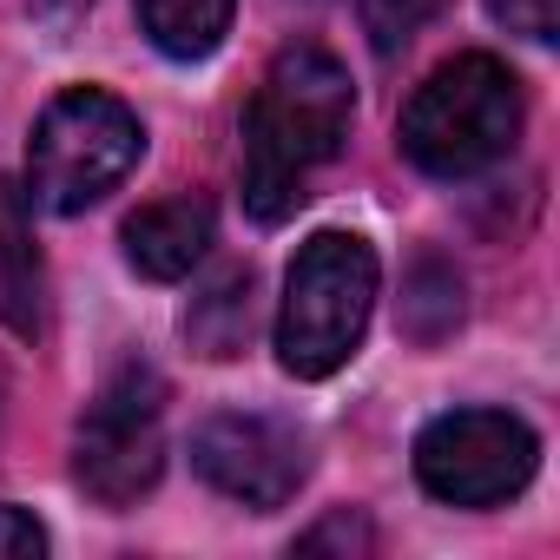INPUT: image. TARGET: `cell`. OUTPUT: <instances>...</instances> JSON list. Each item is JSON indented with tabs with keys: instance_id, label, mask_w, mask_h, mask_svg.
Listing matches in <instances>:
<instances>
[{
	"instance_id": "obj_5",
	"label": "cell",
	"mask_w": 560,
	"mask_h": 560,
	"mask_svg": "<svg viewBox=\"0 0 560 560\" xmlns=\"http://www.w3.org/2000/svg\"><path fill=\"white\" fill-rule=\"evenodd\" d=\"M165 475V383L145 363H126L100 383L73 429V481L100 508H132Z\"/></svg>"
},
{
	"instance_id": "obj_10",
	"label": "cell",
	"mask_w": 560,
	"mask_h": 560,
	"mask_svg": "<svg viewBox=\"0 0 560 560\" xmlns=\"http://www.w3.org/2000/svg\"><path fill=\"white\" fill-rule=\"evenodd\" d=\"M250 270L244 264H231V270H218L211 284L191 298V311H185V337H191V350H205V357H237L244 343H250Z\"/></svg>"
},
{
	"instance_id": "obj_8",
	"label": "cell",
	"mask_w": 560,
	"mask_h": 560,
	"mask_svg": "<svg viewBox=\"0 0 560 560\" xmlns=\"http://www.w3.org/2000/svg\"><path fill=\"white\" fill-rule=\"evenodd\" d=\"M126 264L152 284H172L191 264H205L211 237H218V211L205 191H172V198H152L126 218Z\"/></svg>"
},
{
	"instance_id": "obj_13",
	"label": "cell",
	"mask_w": 560,
	"mask_h": 560,
	"mask_svg": "<svg viewBox=\"0 0 560 560\" xmlns=\"http://www.w3.org/2000/svg\"><path fill=\"white\" fill-rule=\"evenodd\" d=\"M448 0H363V27H370V47L376 54H402Z\"/></svg>"
},
{
	"instance_id": "obj_12",
	"label": "cell",
	"mask_w": 560,
	"mask_h": 560,
	"mask_svg": "<svg viewBox=\"0 0 560 560\" xmlns=\"http://www.w3.org/2000/svg\"><path fill=\"white\" fill-rule=\"evenodd\" d=\"M462 324V277L442 257H422L409 270V298H402V330L416 343H442Z\"/></svg>"
},
{
	"instance_id": "obj_7",
	"label": "cell",
	"mask_w": 560,
	"mask_h": 560,
	"mask_svg": "<svg viewBox=\"0 0 560 560\" xmlns=\"http://www.w3.org/2000/svg\"><path fill=\"white\" fill-rule=\"evenodd\" d=\"M191 468L237 508H284L304 475H311V448L291 422H277V416H211L191 429Z\"/></svg>"
},
{
	"instance_id": "obj_11",
	"label": "cell",
	"mask_w": 560,
	"mask_h": 560,
	"mask_svg": "<svg viewBox=\"0 0 560 560\" xmlns=\"http://www.w3.org/2000/svg\"><path fill=\"white\" fill-rule=\"evenodd\" d=\"M0 324H14L21 337L40 330V257L8 185H0Z\"/></svg>"
},
{
	"instance_id": "obj_14",
	"label": "cell",
	"mask_w": 560,
	"mask_h": 560,
	"mask_svg": "<svg viewBox=\"0 0 560 560\" xmlns=\"http://www.w3.org/2000/svg\"><path fill=\"white\" fill-rule=\"evenodd\" d=\"M488 14L521 40H553L560 34V0H488Z\"/></svg>"
},
{
	"instance_id": "obj_16",
	"label": "cell",
	"mask_w": 560,
	"mask_h": 560,
	"mask_svg": "<svg viewBox=\"0 0 560 560\" xmlns=\"http://www.w3.org/2000/svg\"><path fill=\"white\" fill-rule=\"evenodd\" d=\"M324 540H350V547H370V527H363V521H350V514H337L330 527H317V534H304L298 547H304V553H317Z\"/></svg>"
},
{
	"instance_id": "obj_9",
	"label": "cell",
	"mask_w": 560,
	"mask_h": 560,
	"mask_svg": "<svg viewBox=\"0 0 560 560\" xmlns=\"http://www.w3.org/2000/svg\"><path fill=\"white\" fill-rule=\"evenodd\" d=\"M132 8H139V34L165 60H211L231 34L237 0H132Z\"/></svg>"
},
{
	"instance_id": "obj_15",
	"label": "cell",
	"mask_w": 560,
	"mask_h": 560,
	"mask_svg": "<svg viewBox=\"0 0 560 560\" xmlns=\"http://www.w3.org/2000/svg\"><path fill=\"white\" fill-rule=\"evenodd\" d=\"M47 553V527L14 508V501H0V560H40Z\"/></svg>"
},
{
	"instance_id": "obj_1",
	"label": "cell",
	"mask_w": 560,
	"mask_h": 560,
	"mask_svg": "<svg viewBox=\"0 0 560 560\" xmlns=\"http://www.w3.org/2000/svg\"><path fill=\"white\" fill-rule=\"evenodd\" d=\"M357 119V86L337 54L298 40L270 60L244 113V211L257 224H284L311 198V178L343 159Z\"/></svg>"
},
{
	"instance_id": "obj_2",
	"label": "cell",
	"mask_w": 560,
	"mask_h": 560,
	"mask_svg": "<svg viewBox=\"0 0 560 560\" xmlns=\"http://www.w3.org/2000/svg\"><path fill=\"white\" fill-rule=\"evenodd\" d=\"M383 264L357 231H317L298 244L284 270V304H277V363L298 383L337 376L370 330Z\"/></svg>"
},
{
	"instance_id": "obj_6",
	"label": "cell",
	"mask_w": 560,
	"mask_h": 560,
	"mask_svg": "<svg viewBox=\"0 0 560 560\" xmlns=\"http://www.w3.org/2000/svg\"><path fill=\"white\" fill-rule=\"evenodd\" d=\"M540 442L508 409H448L416 435V481L448 508H501L534 481Z\"/></svg>"
},
{
	"instance_id": "obj_4",
	"label": "cell",
	"mask_w": 560,
	"mask_h": 560,
	"mask_svg": "<svg viewBox=\"0 0 560 560\" xmlns=\"http://www.w3.org/2000/svg\"><path fill=\"white\" fill-rule=\"evenodd\" d=\"M145 159V126L139 113L106 93V86H67L60 100H47V113L34 119L27 139V185L47 211L73 218L86 205H100L113 185L132 178V165Z\"/></svg>"
},
{
	"instance_id": "obj_3",
	"label": "cell",
	"mask_w": 560,
	"mask_h": 560,
	"mask_svg": "<svg viewBox=\"0 0 560 560\" xmlns=\"http://www.w3.org/2000/svg\"><path fill=\"white\" fill-rule=\"evenodd\" d=\"M396 139L416 172L475 178L521 139V80L494 54H455L409 93Z\"/></svg>"
},
{
	"instance_id": "obj_17",
	"label": "cell",
	"mask_w": 560,
	"mask_h": 560,
	"mask_svg": "<svg viewBox=\"0 0 560 560\" xmlns=\"http://www.w3.org/2000/svg\"><path fill=\"white\" fill-rule=\"evenodd\" d=\"M86 8H93V0H34V14H40V21H47L54 34H73Z\"/></svg>"
}]
</instances>
